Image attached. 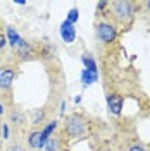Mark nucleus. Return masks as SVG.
Masks as SVG:
<instances>
[{
  "instance_id": "f257e3e1",
  "label": "nucleus",
  "mask_w": 150,
  "mask_h": 151,
  "mask_svg": "<svg viewBox=\"0 0 150 151\" xmlns=\"http://www.w3.org/2000/svg\"><path fill=\"white\" fill-rule=\"evenodd\" d=\"M95 35H97V40L103 43V45H111L116 41L117 38V29L112 22L109 21H100L97 26H95Z\"/></svg>"
},
{
  "instance_id": "f03ea898",
  "label": "nucleus",
  "mask_w": 150,
  "mask_h": 151,
  "mask_svg": "<svg viewBox=\"0 0 150 151\" xmlns=\"http://www.w3.org/2000/svg\"><path fill=\"white\" fill-rule=\"evenodd\" d=\"M112 16L117 22H128L133 16V4L128 0L112 2Z\"/></svg>"
},
{
  "instance_id": "7ed1b4c3",
  "label": "nucleus",
  "mask_w": 150,
  "mask_h": 151,
  "mask_svg": "<svg viewBox=\"0 0 150 151\" xmlns=\"http://www.w3.org/2000/svg\"><path fill=\"white\" fill-rule=\"evenodd\" d=\"M66 131L71 137H81L86 132V122H84V119L83 117H78V115L69 117L66 122Z\"/></svg>"
},
{
  "instance_id": "20e7f679",
  "label": "nucleus",
  "mask_w": 150,
  "mask_h": 151,
  "mask_svg": "<svg viewBox=\"0 0 150 151\" xmlns=\"http://www.w3.org/2000/svg\"><path fill=\"white\" fill-rule=\"evenodd\" d=\"M122 96L117 93H109L107 94V110L112 115H121L122 112Z\"/></svg>"
},
{
  "instance_id": "39448f33",
  "label": "nucleus",
  "mask_w": 150,
  "mask_h": 151,
  "mask_svg": "<svg viewBox=\"0 0 150 151\" xmlns=\"http://www.w3.org/2000/svg\"><path fill=\"white\" fill-rule=\"evenodd\" d=\"M60 38H62L64 43H74L76 41V28H74V24H71V22L64 21V22L60 24Z\"/></svg>"
},
{
  "instance_id": "423d86ee",
  "label": "nucleus",
  "mask_w": 150,
  "mask_h": 151,
  "mask_svg": "<svg viewBox=\"0 0 150 151\" xmlns=\"http://www.w3.org/2000/svg\"><path fill=\"white\" fill-rule=\"evenodd\" d=\"M14 79H16L14 69L5 67L4 70H0V89H9L12 83H14Z\"/></svg>"
},
{
  "instance_id": "0eeeda50",
  "label": "nucleus",
  "mask_w": 150,
  "mask_h": 151,
  "mask_svg": "<svg viewBox=\"0 0 150 151\" xmlns=\"http://www.w3.org/2000/svg\"><path fill=\"white\" fill-rule=\"evenodd\" d=\"M47 142L45 139L42 137V131H35L29 134L28 137V146L29 148H33V150H43V146H45Z\"/></svg>"
},
{
  "instance_id": "6e6552de",
  "label": "nucleus",
  "mask_w": 150,
  "mask_h": 151,
  "mask_svg": "<svg viewBox=\"0 0 150 151\" xmlns=\"http://www.w3.org/2000/svg\"><path fill=\"white\" fill-rule=\"evenodd\" d=\"M5 38H7V43H9V45H10L12 48H17L19 45H21V43L24 41V40L21 38V35H19V33H17V31H16L14 28H12V26H9V28H7Z\"/></svg>"
},
{
  "instance_id": "1a4fd4ad",
  "label": "nucleus",
  "mask_w": 150,
  "mask_h": 151,
  "mask_svg": "<svg viewBox=\"0 0 150 151\" xmlns=\"http://www.w3.org/2000/svg\"><path fill=\"white\" fill-rule=\"evenodd\" d=\"M16 52H17V57L21 60H28V58L33 57V45H29L28 41L24 40V41L16 48Z\"/></svg>"
},
{
  "instance_id": "9d476101",
  "label": "nucleus",
  "mask_w": 150,
  "mask_h": 151,
  "mask_svg": "<svg viewBox=\"0 0 150 151\" xmlns=\"http://www.w3.org/2000/svg\"><path fill=\"white\" fill-rule=\"evenodd\" d=\"M81 62H83V67L86 70H90V72H98V70H97V62H95V58L92 55L84 53V55L81 57Z\"/></svg>"
},
{
  "instance_id": "9b49d317",
  "label": "nucleus",
  "mask_w": 150,
  "mask_h": 151,
  "mask_svg": "<svg viewBox=\"0 0 150 151\" xmlns=\"http://www.w3.org/2000/svg\"><path fill=\"white\" fill-rule=\"evenodd\" d=\"M97 79H98V72H90V70L83 69V72H81V81H83V84H84V86L93 84Z\"/></svg>"
},
{
  "instance_id": "f8f14e48",
  "label": "nucleus",
  "mask_w": 150,
  "mask_h": 151,
  "mask_svg": "<svg viewBox=\"0 0 150 151\" xmlns=\"http://www.w3.org/2000/svg\"><path fill=\"white\" fill-rule=\"evenodd\" d=\"M57 125H59V120H50V122H48L45 127H43V131H42V137L45 139V142L50 139V134H52V132L57 129Z\"/></svg>"
},
{
  "instance_id": "ddd939ff",
  "label": "nucleus",
  "mask_w": 150,
  "mask_h": 151,
  "mask_svg": "<svg viewBox=\"0 0 150 151\" xmlns=\"http://www.w3.org/2000/svg\"><path fill=\"white\" fill-rule=\"evenodd\" d=\"M45 120V110L43 108H38L33 112V117H31V124H35V125H40V124H43Z\"/></svg>"
},
{
  "instance_id": "4468645a",
  "label": "nucleus",
  "mask_w": 150,
  "mask_h": 151,
  "mask_svg": "<svg viewBox=\"0 0 150 151\" xmlns=\"http://www.w3.org/2000/svg\"><path fill=\"white\" fill-rule=\"evenodd\" d=\"M43 151H60V141L55 137H50L47 144L43 146Z\"/></svg>"
},
{
  "instance_id": "2eb2a0df",
  "label": "nucleus",
  "mask_w": 150,
  "mask_h": 151,
  "mask_svg": "<svg viewBox=\"0 0 150 151\" xmlns=\"http://www.w3.org/2000/svg\"><path fill=\"white\" fill-rule=\"evenodd\" d=\"M10 119H12V122H14V124H17V125H23V124L26 122V117H24V113L17 112V110L10 113Z\"/></svg>"
},
{
  "instance_id": "dca6fc26",
  "label": "nucleus",
  "mask_w": 150,
  "mask_h": 151,
  "mask_svg": "<svg viewBox=\"0 0 150 151\" xmlns=\"http://www.w3.org/2000/svg\"><path fill=\"white\" fill-rule=\"evenodd\" d=\"M78 17H79V12H78V9H71L69 12H67L66 21H67V22H71V24H74L76 21H78Z\"/></svg>"
},
{
  "instance_id": "f3484780",
  "label": "nucleus",
  "mask_w": 150,
  "mask_h": 151,
  "mask_svg": "<svg viewBox=\"0 0 150 151\" xmlns=\"http://www.w3.org/2000/svg\"><path fill=\"white\" fill-rule=\"evenodd\" d=\"M107 7H109V2H105V0H102V2L97 4V10H98V12H102V10L107 9Z\"/></svg>"
},
{
  "instance_id": "a211bd4d",
  "label": "nucleus",
  "mask_w": 150,
  "mask_h": 151,
  "mask_svg": "<svg viewBox=\"0 0 150 151\" xmlns=\"http://www.w3.org/2000/svg\"><path fill=\"white\" fill-rule=\"evenodd\" d=\"M2 134H4V136H2L4 139H9V125H7V124L2 125Z\"/></svg>"
},
{
  "instance_id": "6ab92c4d",
  "label": "nucleus",
  "mask_w": 150,
  "mask_h": 151,
  "mask_svg": "<svg viewBox=\"0 0 150 151\" xmlns=\"http://www.w3.org/2000/svg\"><path fill=\"white\" fill-rule=\"evenodd\" d=\"M5 45H7V38H5V35H2V33H0V50H4Z\"/></svg>"
},
{
  "instance_id": "aec40b11",
  "label": "nucleus",
  "mask_w": 150,
  "mask_h": 151,
  "mask_svg": "<svg viewBox=\"0 0 150 151\" xmlns=\"http://www.w3.org/2000/svg\"><path fill=\"white\" fill-rule=\"evenodd\" d=\"M130 151H147V150H145L141 144H133L131 148H130Z\"/></svg>"
},
{
  "instance_id": "412c9836",
  "label": "nucleus",
  "mask_w": 150,
  "mask_h": 151,
  "mask_svg": "<svg viewBox=\"0 0 150 151\" xmlns=\"http://www.w3.org/2000/svg\"><path fill=\"white\" fill-rule=\"evenodd\" d=\"M64 112H66V101H62V103H60V115H62Z\"/></svg>"
},
{
  "instance_id": "4be33fe9",
  "label": "nucleus",
  "mask_w": 150,
  "mask_h": 151,
  "mask_svg": "<svg viewBox=\"0 0 150 151\" xmlns=\"http://www.w3.org/2000/svg\"><path fill=\"white\" fill-rule=\"evenodd\" d=\"M10 151H21V146L16 144V146H12V148H10Z\"/></svg>"
},
{
  "instance_id": "5701e85b",
  "label": "nucleus",
  "mask_w": 150,
  "mask_h": 151,
  "mask_svg": "<svg viewBox=\"0 0 150 151\" xmlns=\"http://www.w3.org/2000/svg\"><path fill=\"white\" fill-rule=\"evenodd\" d=\"M5 113V108H4V103H0V115H4Z\"/></svg>"
},
{
  "instance_id": "b1692460",
  "label": "nucleus",
  "mask_w": 150,
  "mask_h": 151,
  "mask_svg": "<svg viewBox=\"0 0 150 151\" xmlns=\"http://www.w3.org/2000/svg\"><path fill=\"white\" fill-rule=\"evenodd\" d=\"M145 5H147V9H149V12H150V0L147 2V4H145Z\"/></svg>"
},
{
  "instance_id": "393cba45",
  "label": "nucleus",
  "mask_w": 150,
  "mask_h": 151,
  "mask_svg": "<svg viewBox=\"0 0 150 151\" xmlns=\"http://www.w3.org/2000/svg\"><path fill=\"white\" fill-rule=\"evenodd\" d=\"M0 150H2V146H0Z\"/></svg>"
}]
</instances>
